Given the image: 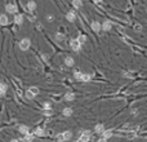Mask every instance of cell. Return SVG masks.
Instances as JSON below:
<instances>
[{
    "instance_id": "cell-5",
    "label": "cell",
    "mask_w": 147,
    "mask_h": 142,
    "mask_svg": "<svg viewBox=\"0 0 147 142\" xmlns=\"http://www.w3.org/2000/svg\"><path fill=\"white\" fill-rule=\"evenodd\" d=\"M89 137H90V132L89 131H84L83 133H81V136H80V142H88L89 141Z\"/></svg>"
},
{
    "instance_id": "cell-23",
    "label": "cell",
    "mask_w": 147,
    "mask_h": 142,
    "mask_svg": "<svg viewBox=\"0 0 147 142\" xmlns=\"http://www.w3.org/2000/svg\"><path fill=\"white\" fill-rule=\"evenodd\" d=\"M29 91H30L34 96L39 94V88H37V87H30V88H29Z\"/></svg>"
},
{
    "instance_id": "cell-24",
    "label": "cell",
    "mask_w": 147,
    "mask_h": 142,
    "mask_svg": "<svg viewBox=\"0 0 147 142\" xmlns=\"http://www.w3.org/2000/svg\"><path fill=\"white\" fill-rule=\"evenodd\" d=\"M65 99H66V101H74V99H75V94H74V93H67V94L65 96Z\"/></svg>"
},
{
    "instance_id": "cell-8",
    "label": "cell",
    "mask_w": 147,
    "mask_h": 142,
    "mask_svg": "<svg viewBox=\"0 0 147 142\" xmlns=\"http://www.w3.org/2000/svg\"><path fill=\"white\" fill-rule=\"evenodd\" d=\"M9 23V19L5 14H0V25L2 26H7Z\"/></svg>"
},
{
    "instance_id": "cell-17",
    "label": "cell",
    "mask_w": 147,
    "mask_h": 142,
    "mask_svg": "<svg viewBox=\"0 0 147 142\" xmlns=\"http://www.w3.org/2000/svg\"><path fill=\"white\" fill-rule=\"evenodd\" d=\"M112 134H114V133H112V131H104V132L102 133V137L107 139V138H110V137H112Z\"/></svg>"
},
{
    "instance_id": "cell-34",
    "label": "cell",
    "mask_w": 147,
    "mask_h": 142,
    "mask_svg": "<svg viewBox=\"0 0 147 142\" xmlns=\"http://www.w3.org/2000/svg\"><path fill=\"white\" fill-rule=\"evenodd\" d=\"M12 142H18V139H12Z\"/></svg>"
},
{
    "instance_id": "cell-30",
    "label": "cell",
    "mask_w": 147,
    "mask_h": 142,
    "mask_svg": "<svg viewBox=\"0 0 147 142\" xmlns=\"http://www.w3.org/2000/svg\"><path fill=\"white\" fill-rule=\"evenodd\" d=\"M50 107H52V106H50L49 102H45V104H44V109H45V110H49Z\"/></svg>"
},
{
    "instance_id": "cell-21",
    "label": "cell",
    "mask_w": 147,
    "mask_h": 142,
    "mask_svg": "<svg viewBox=\"0 0 147 142\" xmlns=\"http://www.w3.org/2000/svg\"><path fill=\"white\" fill-rule=\"evenodd\" d=\"M18 129H19L21 133H23V134H27V133H29V127H26V125H21Z\"/></svg>"
},
{
    "instance_id": "cell-20",
    "label": "cell",
    "mask_w": 147,
    "mask_h": 142,
    "mask_svg": "<svg viewBox=\"0 0 147 142\" xmlns=\"http://www.w3.org/2000/svg\"><path fill=\"white\" fill-rule=\"evenodd\" d=\"M77 40H79V43H80V44L83 45L84 43H85V42H87V36L81 34V35H79V37H77Z\"/></svg>"
},
{
    "instance_id": "cell-25",
    "label": "cell",
    "mask_w": 147,
    "mask_h": 142,
    "mask_svg": "<svg viewBox=\"0 0 147 142\" xmlns=\"http://www.w3.org/2000/svg\"><path fill=\"white\" fill-rule=\"evenodd\" d=\"M63 37H65L63 34H59V32L56 34V40H57V42H62V40H63Z\"/></svg>"
},
{
    "instance_id": "cell-16",
    "label": "cell",
    "mask_w": 147,
    "mask_h": 142,
    "mask_svg": "<svg viewBox=\"0 0 147 142\" xmlns=\"http://www.w3.org/2000/svg\"><path fill=\"white\" fill-rule=\"evenodd\" d=\"M72 5H74V8L79 9V8H81L83 2H81V0H72Z\"/></svg>"
},
{
    "instance_id": "cell-29",
    "label": "cell",
    "mask_w": 147,
    "mask_h": 142,
    "mask_svg": "<svg viewBox=\"0 0 147 142\" xmlns=\"http://www.w3.org/2000/svg\"><path fill=\"white\" fill-rule=\"evenodd\" d=\"M47 19L49 22H52V21H54V16H52V14H49V16H47Z\"/></svg>"
},
{
    "instance_id": "cell-32",
    "label": "cell",
    "mask_w": 147,
    "mask_h": 142,
    "mask_svg": "<svg viewBox=\"0 0 147 142\" xmlns=\"http://www.w3.org/2000/svg\"><path fill=\"white\" fill-rule=\"evenodd\" d=\"M44 114H45L47 116H49V115H50V111H49V110H45V112H44Z\"/></svg>"
},
{
    "instance_id": "cell-11",
    "label": "cell",
    "mask_w": 147,
    "mask_h": 142,
    "mask_svg": "<svg viewBox=\"0 0 147 142\" xmlns=\"http://www.w3.org/2000/svg\"><path fill=\"white\" fill-rule=\"evenodd\" d=\"M36 9V3L34 2V0H30V2L27 3V10L29 12H34Z\"/></svg>"
},
{
    "instance_id": "cell-6",
    "label": "cell",
    "mask_w": 147,
    "mask_h": 142,
    "mask_svg": "<svg viewBox=\"0 0 147 142\" xmlns=\"http://www.w3.org/2000/svg\"><path fill=\"white\" fill-rule=\"evenodd\" d=\"M111 27H112V22L111 21H104L102 23V30H104V31H110Z\"/></svg>"
},
{
    "instance_id": "cell-22",
    "label": "cell",
    "mask_w": 147,
    "mask_h": 142,
    "mask_svg": "<svg viewBox=\"0 0 147 142\" xmlns=\"http://www.w3.org/2000/svg\"><path fill=\"white\" fill-rule=\"evenodd\" d=\"M26 142H32L34 141V134H30V133H27V134H25V138H23Z\"/></svg>"
},
{
    "instance_id": "cell-14",
    "label": "cell",
    "mask_w": 147,
    "mask_h": 142,
    "mask_svg": "<svg viewBox=\"0 0 147 142\" xmlns=\"http://www.w3.org/2000/svg\"><path fill=\"white\" fill-rule=\"evenodd\" d=\"M94 132H96V133H103V132H104V127H103L102 124H97L96 128H94Z\"/></svg>"
},
{
    "instance_id": "cell-31",
    "label": "cell",
    "mask_w": 147,
    "mask_h": 142,
    "mask_svg": "<svg viewBox=\"0 0 147 142\" xmlns=\"http://www.w3.org/2000/svg\"><path fill=\"white\" fill-rule=\"evenodd\" d=\"M98 142H107V139H106V138H103V137H102V138H101V139H99Z\"/></svg>"
},
{
    "instance_id": "cell-26",
    "label": "cell",
    "mask_w": 147,
    "mask_h": 142,
    "mask_svg": "<svg viewBox=\"0 0 147 142\" xmlns=\"http://www.w3.org/2000/svg\"><path fill=\"white\" fill-rule=\"evenodd\" d=\"M134 30H136L137 32H139V31H142V26H141L139 23H136V25H134Z\"/></svg>"
},
{
    "instance_id": "cell-27",
    "label": "cell",
    "mask_w": 147,
    "mask_h": 142,
    "mask_svg": "<svg viewBox=\"0 0 147 142\" xmlns=\"http://www.w3.org/2000/svg\"><path fill=\"white\" fill-rule=\"evenodd\" d=\"M74 78L77 79V80H80V78H81V72H80V71H76V72L74 74Z\"/></svg>"
},
{
    "instance_id": "cell-12",
    "label": "cell",
    "mask_w": 147,
    "mask_h": 142,
    "mask_svg": "<svg viewBox=\"0 0 147 142\" xmlns=\"http://www.w3.org/2000/svg\"><path fill=\"white\" fill-rule=\"evenodd\" d=\"M7 92V84L5 83H0V97H4Z\"/></svg>"
},
{
    "instance_id": "cell-9",
    "label": "cell",
    "mask_w": 147,
    "mask_h": 142,
    "mask_svg": "<svg viewBox=\"0 0 147 142\" xmlns=\"http://www.w3.org/2000/svg\"><path fill=\"white\" fill-rule=\"evenodd\" d=\"M92 29H93L96 32H99V31L102 30V25H101L98 21H94V22H92Z\"/></svg>"
},
{
    "instance_id": "cell-10",
    "label": "cell",
    "mask_w": 147,
    "mask_h": 142,
    "mask_svg": "<svg viewBox=\"0 0 147 142\" xmlns=\"http://www.w3.org/2000/svg\"><path fill=\"white\" fill-rule=\"evenodd\" d=\"M14 22H16L17 25H22V22H23V17H22V14L16 13V16H14Z\"/></svg>"
},
{
    "instance_id": "cell-28",
    "label": "cell",
    "mask_w": 147,
    "mask_h": 142,
    "mask_svg": "<svg viewBox=\"0 0 147 142\" xmlns=\"http://www.w3.org/2000/svg\"><path fill=\"white\" fill-rule=\"evenodd\" d=\"M26 97H27L29 99H32V98H34L35 96H34V94H32V93H31L30 91H27V92H26Z\"/></svg>"
},
{
    "instance_id": "cell-19",
    "label": "cell",
    "mask_w": 147,
    "mask_h": 142,
    "mask_svg": "<svg viewBox=\"0 0 147 142\" xmlns=\"http://www.w3.org/2000/svg\"><path fill=\"white\" fill-rule=\"evenodd\" d=\"M63 115L65 116H70V115H72V109L71 107H66V109H63Z\"/></svg>"
},
{
    "instance_id": "cell-13",
    "label": "cell",
    "mask_w": 147,
    "mask_h": 142,
    "mask_svg": "<svg viewBox=\"0 0 147 142\" xmlns=\"http://www.w3.org/2000/svg\"><path fill=\"white\" fill-rule=\"evenodd\" d=\"M65 63H66L67 66H74L75 61H74L72 57H66V58H65Z\"/></svg>"
},
{
    "instance_id": "cell-2",
    "label": "cell",
    "mask_w": 147,
    "mask_h": 142,
    "mask_svg": "<svg viewBox=\"0 0 147 142\" xmlns=\"http://www.w3.org/2000/svg\"><path fill=\"white\" fill-rule=\"evenodd\" d=\"M30 45H31V42H30V39H27V37L22 39L19 42V48L22 49V50H27L30 48Z\"/></svg>"
},
{
    "instance_id": "cell-7",
    "label": "cell",
    "mask_w": 147,
    "mask_h": 142,
    "mask_svg": "<svg viewBox=\"0 0 147 142\" xmlns=\"http://www.w3.org/2000/svg\"><path fill=\"white\" fill-rule=\"evenodd\" d=\"M75 18H76V16H75V12H74V10H70V12L66 14V19H67L69 22H74Z\"/></svg>"
},
{
    "instance_id": "cell-18",
    "label": "cell",
    "mask_w": 147,
    "mask_h": 142,
    "mask_svg": "<svg viewBox=\"0 0 147 142\" xmlns=\"http://www.w3.org/2000/svg\"><path fill=\"white\" fill-rule=\"evenodd\" d=\"M34 134L37 136V137H41V136H44V131L41 129V128H36V129L34 131Z\"/></svg>"
},
{
    "instance_id": "cell-1",
    "label": "cell",
    "mask_w": 147,
    "mask_h": 142,
    "mask_svg": "<svg viewBox=\"0 0 147 142\" xmlns=\"http://www.w3.org/2000/svg\"><path fill=\"white\" fill-rule=\"evenodd\" d=\"M71 137H72V133H71L70 131H66V132H63V133L58 134L57 139H58L59 142H65V141H69Z\"/></svg>"
},
{
    "instance_id": "cell-15",
    "label": "cell",
    "mask_w": 147,
    "mask_h": 142,
    "mask_svg": "<svg viewBox=\"0 0 147 142\" xmlns=\"http://www.w3.org/2000/svg\"><path fill=\"white\" fill-rule=\"evenodd\" d=\"M90 78H92V76H90L89 74H81L80 80H81V82H85V83H87V82H89V80H90Z\"/></svg>"
},
{
    "instance_id": "cell-33",
    "label": "cell",
    "mask_w": 147,
    "mask_h": 142,
    "mask_svg": "<svg viewBox=\"0 0 147 142\" xmlns=\"http://www.w3.org/2000/svg\"><path fill=\"white\" fill-rule=\"evenodd\" d=\"M93 2H94V3H101L102 0H93Z\"/></svg>"
},
{
    "instance_id": "cell-4",
    "label": "cell",
    "mask_w": 147,
    "mask_h": 142,
    "mask_svg": "<svg viewBox=\"0 0 147 142\" xmlns=\"http://www.w3.org/2000/svg\"><path fill=\"white\" fill-rule=\"evenodd\" d=\"M70 47H71L75 52H79L80 48H81V44L79 43L77 39H74V40H71V42H70Z\"/></svg>"
},
{
    "instance_id": "cell-3",
    "label": "cell",
    "mask_w": 147,
    "mask_h": 142,
    "mask_svg": "<svg viewBox=\"0 0 147 142\" xmlns=\"http://www.w3.org/2000/svg\"><path fill=\"white\" fill-rule=\"evenodd\" d=\"M5 10H7V13L16 14V13L18 12V8H17L16 4H7V5H5Z\"/></svg>"
}]
</instances>
